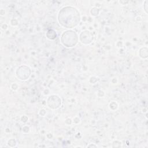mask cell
I'll list each match as a JSON object with an SVG mask.
<instances>
[{
  "mask_svg": "<svg viewBox=\"0 0 148 148\" xmlns=\"http://www.w3.org/2000/svg\"><path fill=\"white\" fill-rule=\"evenodd\" d=\"M64 9H65L64 12H60L58 19L60 24L66 28H72L76 26L79 22V13L73 8H72V10H69V8H68V9L67 8Z\"/></svg>",
  "mask_w": 148,
  "mask_h": 148,
  "instance_id": "obj_1",
  "label": "cell"
}]
</instances>
